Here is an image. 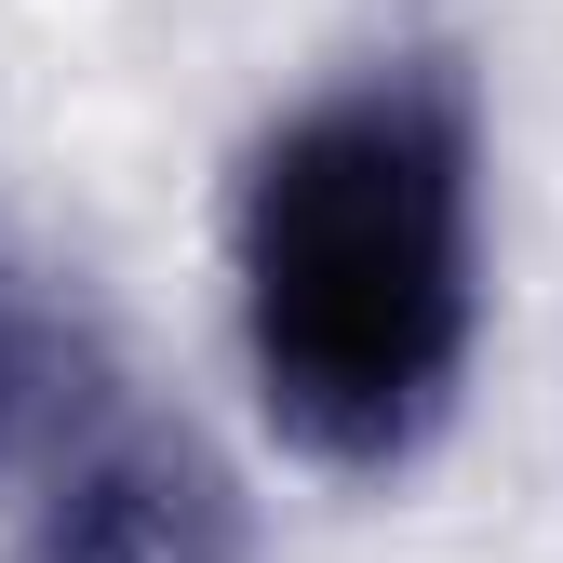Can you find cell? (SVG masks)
<instances>
[{
	"mask_svg": "<svg viewBox=\"0 0 563 563\" xmlns=\"http://www.w3.org/2000/svg\"><path fill=\"white\" fill-rule=\"evenodd\" d=\"M0 389H14V349H0Z\"/></svg>",
	"mask_w": 563,
	"mask_h": 563,
	"instance_id": "3957f363",
	"label": "cell"
},
{
	"mask_svg": "<svg viewBox=\"0 0 563 563\" xmlns=\"http://www.w3.org/2000/svg\"><path fill=\"white\" fill-rule=\"evenodd\" d=\"M27 563H242V523L188 430H162L148 402H95L54 443Z\"/></svg>",
	"mask_w": 563,
	"mask_h": 563,
	"instance_id": "7a4b0ae2",
	"label": "cell"
},
{
	"mask_svg": "<svg viewBox=\"0 0 563 563\" xmlns=\"http://www.w3.org/2000/svg\"><path fill=\"white\" fill-rule=\"evenodd\" d=\"M242 363L282 443L402 470L470 376V81L443 54L309 95L242 162Z\"/></svg>",
	"mask_w": 563,
	"mask_h": 563,
	"instance_id": "6da1fadb",
	"label": "cell"
}]
</instances>
